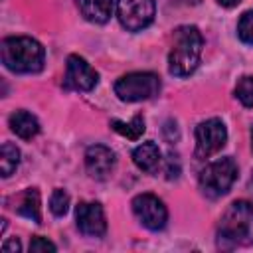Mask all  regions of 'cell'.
I'll list each match as a JSON object with an SVG mask.
<instances>
[{"label": "cell", "instance_id": "7", "mask_svg": "<svg viewBox=\"0 0 253 253\" xmlns=\"http://www.w3.org/2000/svg\"><path fill=\"white\" fill-rule=\"evenodd\" d=\"M227 130L219 119H208L196 126V156L210 158L225 146Z\"/></svg>", "mask_w": 253, "mask_h": 253}, {"label": "cell", "instance_id": "17", "mask_svg": "<svg viewBox=\"0 0 253 253\" xmlns=\"http://www.w3.org/2000/svg\"><path fill=\"white\" fill-rule=\"evenodd\" d=\"M20 164V150L16 144L12 142H4L2 150H0V168H2V176L8 178Z\"/></svg>", "mask_w": 253, "mask_h": 253}, {"label": "cell", "instance_id": "6", "mask_svg": "<svg viewBox=\"0 0 253 253\" xmlns=\"http://www.w3.org/2000/svg\"><path fill=\"white\" fill-rule=\"evenodd\" d=\"M156 4L154 0H119L117 16L123 28L128 32H140L148 28L154 20Z\"/></svg>", "mask_w": 253, "mask_h": 253}, {"label": "cell", "instance_id": "2", "mask_svg": "<svg viewBox=\"0 0 253 253\" xmlns=\"http://www.w3.org/2000/svg\"><path fill=\"white\" fill-rule=\"evenodd\" d=\"M204 38L196 26H180L174 32V45L168 55V71L176 77H188L196 71L202 57Z\"/></svg>", "mask_w": 253, "mask_h": 253}, {"label": "cell", "instance_id": "10", "mask_svg": "<svg viewBox=\"0 0 253 253\" xmlns=\"http://www.w3.org/2000/svg\"><path fill=\"white\" fill-rule=\"evenodd\" d=\"M99 81L97 71L79 55H69L67 57V67H65V77L63 85L67 89L75 91H91Z\"/></svg>", "mask_w": 253, "mask_h": 253}, {"label": "cell", "instance_id": "26", "mask_svg": "<svg viewBox=\"0 0 253 253\" xmlns=\"http://www.w3.org/2000/svg\"><path fill=\"white\" fill-rule=\"evenodd\" d=\"M186 2H192V4H198L200 0H186Z\"/></svg>", "mask_w": 253, "mask_h": 253}, {"label": "cell", "instance_id": "27", "mask_svg": "<svg viewBox=\"0 0 253 253\" xmlns=\"http://www.w3.org/2000/svg\"><path fill=\"white\" fill-rule=\"evenodd\" d=\"M251 148H253V128H251Z\"/></svg>", "mask_w": 253, "mask_h": 253}, {"label": "cell", "instance_id": "25", "mask_svg": "<svg viewBox=\"0 0 253 253\" xmlns=\"http://www.w3.org/2000/svg\"><path fill=\"white\" fill-rule=\"evenodd\" d=\"M249 192H251V194H253V176H251V178H249Z\"/></svg>", "mask_w": 253, "mask_h": 253}, {"label": "cell", "instance_id": "20", "mask_svg": "<svg viewBox=\"0 0 253 253\" xmlns=\"http://www.w3.org/2000/svg\"><path fill=\"white\" fill-rule=\"evenodd\" d=\"M67 208H69V196H67V192L65 190H59V188L53 190V194L49 198V210H51V213L57 215V217H61V215L67 213Z\"/></svg>", "mask_w": 253, "mask_h": 253}, {"label": "cell", "instance_id": "14", "mask_svg": "<svg viewBox=\"0 0 253 253\" xmlns=\"http://www.w3.org/2000/svg\"><path fill=\"white\" fill-rule=\"evenodd\" d=\"M14 211H18L20 215L40 223L42 221V213H40V192L36 188H28L18 196V202L14 206Z\"/></svg>", "mask_w": 253, "mask_h": 253}, {"label": "cell", "instance_id": "18", "mask_svg": "<svg viewBox=\"0 0 253 253\" xmlns=\"http://www.w3.org/2000/svg\"><path fill=\"white\" fill-rule=\"evenodd\" d=\"M235 97L243 103V107H253V77L243 75L235 85Z\"/></svg>", "mask_w": 253, "mask_h": 253}, {"label": "cell", "instance_id": "13", "mask_svg": "<svg viewBox=\"0 0 253 253\" xmlns=\"http://www.w3.org/2000/svg\"><path fill=\"white\" fill-rule=\"evenodd\" d=\"M8 123H10V128H12V132H16L20 138H24V140H30V138H34L38 132H40V123H38V119L32 115V113H28V111H14L12 115H10V119H8Z\"/></svg>", "mask_w": 253, "mask_h": 253}, {"label": "cell", "instance_id": "24", "mask_svg": "<svg viewBox=\"0 0 253 253\" xmlns=\"http://www.w3.org/2000/svg\"><path fill=\"white\" fill-rule=\"evenodd\" d=\"M221 6H225V8H233V6H237L241 0H217Z\"/></svg>", "mask_w": 253, "mask_h": 253}, {"label": "cell", "instance_id": "23", "mask_svg": "<svg viewBox=\"0 0 253 253\" xmlns=\"http://www.w3.org/2000/svg\"><path fill=\"white\" fill-rule=\"evenodd\" d=\"M20 249H22V245H20V241H18V239H10V241H6V243L2 245V251H4V253L20 251Z\"/></svg>", "mask_w": 253, "mask_h": 253}, {"label": "cell", "instance_id": "21", "mask_svg": "<svg viewBox=\"0 0 253 253\" xmlns=\"http://www.w3.org/2000/svg\"><path fill=\"white\" fill-rule=\"evenodd\" d=\"M57 247L51 243V241H47V239H43V237H40V235H36V237H32V241H30V251L32 253H40V251H55Z\"/></svg>", "mask_w": 253, "mask_h": 253}, {"label": "cell", "instance_id": "16", "mask_svg": "<svg viewBox=\"0 0 253 253\" xmlns=\"http://www.w3.org/2000/svg\"><path fill=\"white\" fill-rule=\"evenodd\" d=\"M111 126L119 134L130 138V140H138L140 134L144 132V119H142V115H134L130 123H123V121H117L115 119V121H111Z\"/></svg>", "mask_w": 253, "mask_h": 253}, {"label": "cell", "instance_id": "11", "mask_svg": "<svg viewBox=\"0 0 253 253\" xmlns=\"http://www.w3.org/2000/svg\"><path fill=\"white\" fill-rule=\"evenodd\" d=\"M85 168L91 178L105 180L115 168V152L105 144H93L85 152Z\"/></svg>", "mask_w": 253, "mask_h": 253}, {"label": "cell", "instance_id": "9", "mask_svg": "<svg viewBox=\"0 0 253 253\" xmlns=\"http://www.w3.org/2000/svg\"><path fill=\"white\" fill-rule=\"evenodd\" d=\"M77 227L87 237H103L107 233V219L101 204L97 202H79L75 208Z\"/></svg>", "mask_w": 253, "mask_h": 253}, {"label": "cell", "instance_id": "15", "mask_svg": "<svg viewBox=\"0 0 253 253\" xmlns=\"http://www.w3.org/2000/svg\"><path fill=\"white\" fill-rule=\"evenodd\" d=\"M79 10L85 20L93 24H105L113 12V0H79Z\"/></svg>", "mask_w": 253, "mask_h": 253}, {"label": "cell", "instance_id": "5", "mask_svg": "<svg viewBox=\"0 0 253 253\" xmlns=\"http://www.w3.org/2000/svg\"><path fill=\"white\" fill-rule=\"evenodd\" d=\"M160 91V77L150 71H134L126 73L115 83V93L121 101L126 103H136V101H146L158 95Z\"/></svg>", "mask_w": 253, "mask_h": 253}, {"label": "cell", "instance_id": "12", "mask_svg": "<svg viewBox=\"0 0 253 253\" xmlns=\"http://www.w3.org/2000/svg\"><path fill=\"white\" fill-rule=\"evenodd\" d=\"M132 162L136 164V168H140L146 174H158V168L162 162L158 144L148 140V142H142L140 146H136L132 150Z\"/></svg>", "mask_w": 253, "mask_h": 253}, {"label": "cell", "instance_id": "22", "mask_svg": "<svg viewBox=\"0 0 253 253\" xmlns=\"http://www.w3.org/2000/svg\"><path fill=\"white\" fill-rule=\"evenodd\" d=\"M166 174H168V180H172V178H178V174H180V162H178V158H176L174 154H170V160H168V170H166Z\"/></svg>", "mask_w": 253, "mask_h": 253}, {"label": "cell", "instance_id": "3", "mask_svg": "<svg viewBox=\"0 0 253 253\" xmlns=\"http://www.w3.org/2000/svg\"><path fill=\"white\" fill-rule=\"evenodd\" d=\"M217 237L223 247L253 245V204L245 200L233 202L219 219Z\"/></svg>", "mask_w": 253, "mask_h": 253}, {"label": "cell", "instance_id": "1", "mask_svg": "<svg viewBox=\"0 0 253 253\" xmlns=\"http://www.w3.org/2000/svg\"><path fill=\"white\" fill-rule=\"evenodd\" d=\"M2 63L14 73H38L43 69L45 49L43 45L28 36L6 38L0 45Z\"/></svg>", "mask_w": 253, "mask_h": 253}, {"label": "cell", "instance_id": "19", "mask_svg": "<svg viewBox=\"0 0 253 253\" xmlns=\"http://www.w3.org/2000/svg\"><path fill=\"white\" fill-rule=\"evenodd\" d=\"M237 36L243 43L253 45V10H247L241 14L237 22Z\"/></svg>", "mask_w": 253, "mask_h": 253}, {"label": "cell", "instance_id": "4", "mask_svg": "<svg viewBox=\"0 0 253 253\" xmlns=\"http://www.w3.org/2000/svg\"><path fill=\"white\" fill-rule=\"evenodd\" d=\"M237 178V164L231 156L217 158L215 162H210L200 172V190L208 198H219L229 192Z\"/></svg>", "mask_w": 253, "mask_h": 253}, {"label": "cell", "instance_id": "8", "mask_svg": "<svg viewBox=\"0 0 253 253\" xmlns=\"http://www.w3.org/2000/svg\"><path fill=\"white\" fill-rule=\"evenodd\" d=\"M132 211L138 217V221L150 231L164 229V225L168 221V210L162 204V200H158L154 194L136 196L132 200Z\"/></svg>", "mask_w": 253, "mask_h": 253}]
</instances>
